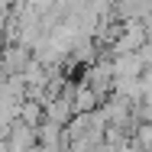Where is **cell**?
Returning a JSON list of instances; mask_svg holds the SVG:
<instances>
[{"label": "cell", "instance_id": "6da1fadb", "mask_svg": "<svg viewBox=\"0 0 152 152\" xmlns=\"http://www.w3.org/2000/svg\"><path fill=\"white\" fill-rule=\"evenodd\" d=\"M94 104H97V94H94L91 88H81L78 97H75V110H78V113H88V110H94Z\"/></svg>", "mask_w": 152, "mask_h": 152}, {"label": "cell", "instance_id": "7a4b0ae2", "mask_svg": "<svg viewBox=\"0 0 152 152\" xmlns=\"http://www.w3.org/2000/svg\"><path fill=\"white\" fill-rule=\"evenodd\" d=\"M136 136H139V146H142L146 152H152V123H142Z\"/></svg>", "mask_w": 152, "mask_h": 152}]
</instances>
